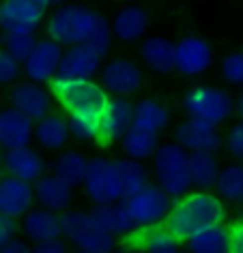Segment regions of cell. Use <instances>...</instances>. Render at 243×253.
<instances>
[{
  "label": "cell",
  "instance_id": "1",
  "mask_svg": "<svg viewBox=\"0 0 243 253\" xmlns=\"http://www.w3.org/2000/svg\"><path fill=\"white\" fill-rule=\"evenodd\" d=\"M46 35L62 47L91 43L108 56L114 41L110 22L86 4H61L52 9V15L46 20Z\"/></svg>",
  "mask_w": 243,
  "mask_h": 253
},
{
  "label": "cell",
  "instance_id": "2",
  "mask_svg": "<svg viewBox=\"0 0 243 253\" xmlns=\"http://www.w3.org/2000/svg\"><path fill=\"white\" fill-rule=\"evenodd\" d=\"M228 217V208L215 191H204V189H189L185 195L175 200L170 214L166 217L164 225L185 243L189 236L204 227L224 223Z\"/></svg>",
  "mask_w": 243,
  "mask_h": 253
},
{
  "label": "cell",
  "instance_id": "3",
  "mask_svg": "<svg viewBox=\"0 0 243 253\" xmlns=\"http://www.w3.org/2000/svg\"><path fill=\"white\" fill-rule=\"evenodd\" d=\"M62 219V238L78 251L86 253H114L117 238L101 227L91 212L69 208L61 214Z\"/></svg>",
  "mask_w": 243,
  "mask_h": 253
},
{
  "label": "cell",
  "instance_id": "4",
  "mask_svg": "<svg viewBox=\"0 0 243 253\" xmlns=\"http://www.w3.org/2000/svg\"><path fill=\"white\" fill-rule=\"evenodd\" d=\"M151 168L157 182L172 198H181L191 189L189 178V153L172 140L162 142L151 159Z\"/></svg>",
  "mask_w": 243,
  "mask_h": 253
},
{
  "label": "cell",
  "instance_id": "5",
  "mask_svg": "<svg viewBox=\"0 0 243 253\" xmlns=\"http://www.w3.org/2000/svg\"><path fill=\"white\" fill-rule=\"evenodd\" d=\"M183 110L189 118L220 126L237 112V99L222 86L200 84L185 92Z\"/></svg>",
  "mask_w": 243,
  "mask_h": 253
},
{
  "label": "cell",
  "instance_id": "6",
  "mask_svg": "<svg viewBox=\"0 0 243 253\" xmlns=\"http://www.w3.org/2000/svg\"><path fill=\"white\" fill-rule=\"evenodd\" d=\"M54 101L67 114L84 110H104L110 94L97 80H61L50 82Z\"/></svg>",
  "mask_w": 243,
  "mask_h": 253
},
{
  "label": "cell",
  "instance_id": "7",
  "mask_svg": "<svg viewBox=\"0 0 243 253\" xmlns=\"http://www.w3.org/2000/svg\"><path fill=\"white\" fill-rule=\"evenodd\" d=\"M127 211H129L136 227H151L162 225L166 217L172 211L175 198L159 185V182H149L144 189H140L136 195L125 200Z\"/></svg>",
  "mask_w": 243,
  "mask_h": 253
},
{
  "label": "cell",
  "instance_id": "8",
  "mask_svg": "<svg viewBox=\"0 0 243 253\" xmlns=\"http://www.w3.org/2000/svg\"><path fill=\"white\" fill-rule=\"evenodd\" d=\"M84 189L86 198L95 204H112V202L123 200V189L117 174L114 159L108 157H93L88 159V169L84 176Z\"/></svg>",
  "mask_w": 243,
  "mask_h": 253
},
{
  "label": "cell",
  "instance_id": "9",
  "mask_svg": "<svg viewBox=\"0 0 243 253\" xmlns=\"http://www.w3.org/2000/svg\"><path fill=\"white\" fill-rule=\"evenodd\" d=\"M177 71L183 78H200L213 67V45L200 35H185L175 43Z\"/></svg>",
  "mask_w": 243,
  "mask_h": 253
},
{
  "label": "cell",
  "instance_id": "10",
  "mask_svg": "<svg viewBox=\"0 0 243 253\" xmlns=\"http://www.w3.org/2000/svg\"><path fill=\"white\" fill-rule=\"evenodd\" d=\"M99 82L110 97H127L136 94L144 84V73L138 62L129 58H112L99 71Z\"/></svg>",
  "mask_w": 243,
  "mask_h": 253
},
{
  "label": "cell",
  "instance_id": "11",
  "mask_svg": "<svg viewBox=\"0 0 243 253\" xmlns=\"http://www.w3.org/2000/svg\"><path fill=\"white\" fill-rule=\"evenodd\" d=\"M172 140L187 153H217L224 146V137L215 125L189 116L175 126Z\"/></svg>",
  "mask_w": 243,
  "mask_h": 253
},
{
  "label": "cell",
  "instance_id": "12",
  "mask_svg": "<svg viewBox=\"0 0 243 253\" xmlns=\"http://www.w3.org/2000/svg\"><path fill=\"white\" fill-rule=\"evenodd\" d=\"M104 58L106 56L101 54L99 49H95L91 43L65 47L56 78H61V80H95V75H99L101 67H104Z\"/></svg>",
  "mask_w": 243,
  "mask_h": 253
},
{
  "label": "cell",
  "instance_id": "13",
  "mask_svg": "<svg viewBox=\"0 0 243 253\" xmlns=\"http://www.w3.org/2000/svg\"><path fill=\"white\" fill-rule=\"evenodd\" d=\"M46 22V9L33 0H2L0 30L2 33H37Z\"/></svg>",
  "mask_w": 243,
  "mask_h": 253
},
{
  "label": "cell",
  "instance_id": "14",
  "mask_svg": "<svg viewBox=\"0 0 243 253\" xmlns=\"http://www.w3.org/2000/svg\"><path fill=\"white\" fill-rule=\"evenodd\" d=\"M133 126V103L127 97H110L101 110L99 146H112L121 142Z\"/></svg>",
  "mask_w": 243,
  "mask_h": 253
},
{
  "label": "cell",
  "instance_id": "15",
  "mask_svg": "<svg viewBox=\"0 0 243 253\" xmlns=\"http://www.w3.org/2000/svg\"><path fill=\"white\" fill-rule=\"evenodd\" d=\"M62 52H65V47L61 43H56L54 39H50V37L39 39L33 54L22 65L26 80L39 82V84H50L52 80H56L61 60H62Z\"/></svg>",
  "mask_w": 243,
  "mask_h": 253
},
{
  "label": "cell",
  "instance_id": "16",
  "mask_svg": "<svg viewBox=\"0 0 243 253\" xmlns=\"http://www.w3.org/2000/svg\"><path fill=\"white\" fill-rule=\"evenodd\" d=\"M37 206L35 185L28 180L4 174L0 178V212L4 217L20 221L24 214Z\"/></svg>",
  "mask_w": 243,
  "mask_h": 253
},
{
  "label": "cell",
  "instance_id": "17",
  "mask_svg": "<svg viewBox=\"0 0 243 253\" xmlns=\"http://www.w3.org/2000/svg\"><path fill=\"white\" fill-rule=\"evenodd\" d=\"M52 90L46 88V84H39V82L24 80L15 82L13 88H11V105L17 107L33 120H39L52 112Z\"/></svg>",
  "mask_w": 243,
  "mask_h": 253
},
{
  "label": "cell",
  "instance_id": "18",
  "mask_svg": "<svg viewBox=\"0 0 243 253\" xmlns=\"http://www.w3.org/2000/svg\"><path fill=\"white\" fill-rule=\"evenodd\" d=\"M2 168L9 176H15V178L35 182L41 178L46 172V159L41 155V148L37 146H20V148H11L4 150L2 155Z\"/></svg>",
  "mask_w": 243,
  "mask_h": 253
},
{
  "label": "cell",
  "instance_id": "19",
  "mask_svg": "<svg viewBox=\"0 0 243 253\" xmlns=\"http://www.w3.org/2000/svg\"><path fill=\"white\" fill-rule=\"evenodd\" d=\"M35 140V120L17 107L0 110V148L11 150L28 146Z\"/></svg>",
  "mask_w": 243,
  "mask_h": 253
},
{
  "label": "cell",
  "instance_id": "20",
  "mask_svg": "<svg viewBox=\"0 0 243 253\" xmlns=\"http://www.w3.org/2000/svg\"><path fill=\"white\" fill-rule=\"evenodd\" d=\"M20 230L28 243H46V240L62 238V219L59 212L35 206L20 219Z\"/></svg>",
  "mask_w": 243,
  "mask_h": 253
},
{
  "label": "cell",
  "instance_id": "21",
  "mask_svg": "<svg viewBox=\"0 0 243 253\" xmlns=\"http://www.w3.org/2000/svg\"><path fill=\"white\" fill-rule=\"evenodd\" d=\"M71 140V131H69V120L62 114L50 112L43 118L35 120V144L37 148L46 150V153H61L67 148Z\"/></svg>",
  "mask_w": 243,
  "mask_h": 253
},
{
  "label": "cell",
  "instance_id": "22",
  "mask_svg": "<svg viewBox=\"0 0 243 253\" xmlns=\"http://www.w3.org/2000/svg\"><path fill=\"white\" fill-rule=\"evenodd\" d=\"M73 191L75 189L65 182L61 176L52 174H43L39 180L35 182V198H37V206L48 208L52 212L62 214L65 211H69L73 200Z\"/></svg>",
  "mask_w": 243,
  "mask_h": 253
},
{
  "label": "cell",
  "instance_id": "23",
  "mask_svg": "<svg viewBox=\"0 0 243 253\" xmlns=\"http://www.w3.org/2000/svg\"><path fill=\"white\" fill-rule=\"evenodd\" d=\"M114 39L121 43H136L149 30V13L140 4H127L110 22Z\"/></svg>",
  "mask_w": 243,
  "mask_h": 253
},
{
  "label": "cell",
  "instance_id": "24",
  "mask_svg": "<svg viewBox=\"0 0 243 253\" xmlns=\"http://www.w3.org/2000/svg\"><path fill=\"white\" fill-rule=\"evenodd\" d=\"M140 56L142 62L151 69L153 73L159 75H168L172 71H177V52H175V43L170 39H166L162 35H151L142 41L140 47Z\"/></svg>",
  "mask_w": 243,
  "mask_h": 253
},
{
  "label": "cell",
  "instance_id": "25",
  "mask_svg": "<svg viewBox=\"0 0 243 253\" xmlns=\"http://www.w3.org/2000/svg\"><path fill=\"white\" fill-rule=\"evenodd\" d=\"M91 214L106 232L112 234L114 238H127L133 230H136V223H133L131 214L127 211L125 200L112 202V204H95Z\"/></svg>",
  "mask_w": 243,
  "mask_h": 253
},
{
  "label": "cell",
  "instance_id": "26",
  "mask_svg": "<svg viewBox=\"0 0 243 253\" xmlns=\"http://www.w3.org/2000/svg\"><path fill=\"white\" fill-rule=\"evenodd\" d=\"M183 245H185V251H189V253H230L233 230L224 221V223H217V225H211V227H204V230L196 232Z\"/></svg>",
  "mask_w": 243,
  "mask_h": 253
},
{
  "label": "cell",
  "instance_id": "27",
  "mask_svg": "<svg viewBox=\"0 0 243 253\" xmlns=\"http://www.w3.org/2000/svg\"><path fill=\"white\" fill-rule=\"evenodd\" d=\"M127 238H136L138 247L146 253H181V240L172 234L164 223L151 227H136Z\"/></svg>",
  "mask_w": 243,
  "mask_h": 253
},
{
  "label": "cell",
  "instance_id": "28",
  "mask_svg": "<svg viewBox=\"0 0 243 253\" xmlns=\"http://www.w3.org/2000/svg\"><path fill=\"white\" fill-rule=\"evenodd\" d=\"M133 126L162 135L170 126V110L157 99H140L133 103Z\"/></svg>",
  "mask_w": 243,
  "mask_h": 253
},
{
  "label": "cell",
  "instance_id": "29",
  "mask_svg": "<svg viewBox=\"0 0 243 253\" xmlns=\"http://www.w3.org/2000/svg\"><path fill=\"white\" fill-rule=\"evenodd\" d=\"M220 159L215 153H189V178L191 189L213 191L220 176Z\"/></svg>",
  "mask_w": 243,
  "mask_h": 253
},
{
  "label": "cell",
  "instance_id": "30",
  "mask_svg": "<svg viewBox=\"0 0 243 253\" xmlns=\"http://www.w3.org/2000/svg\"><path fill=\"white\" fill-rule=\"evenodd\" d=\"M114 166H117L121 189H123V200L136 195L140 189L149 185V169L144 168V161H136V159H129V157H119V159H114Z\"/></svg>",
  "mask_w": 243,
  "mask_h": 253
},
{
  "label": "cell",
  "instance_id": "31",
  "mask_svg": "<svg viewBox=\"0 0 243 253\" xmlns=\"http://www.w3.org/2000/svg\"><path fill=\"white\" fill-rule=\"evenodd\" d=\"M159 135L151 133V131L138 129V126H131L125 133V137L121 140V146H123V155L129 157V159L136 161H149L153 159L155 150L159 148Z\"/></svg>",
  "mask_w": 243,
  "mask_h": 253
},
{
  "label": "cell",
  "instance_id": "32",
  "mask_svg": "<svg viewBox=\"0 0 243 253\" xmlns=\"http://www.w3.org/2000/svg\"><path fill=\"white\" fill-rule=\"evenodd\" d=\"M213 191L226 204H243V163L233 161L222 166Z\"/></svg>",
  "mask_w": 243,
  "mask_h": 253
},
{
  "label": "cell",
  "instance_id": "33",
  "mask_svg": "<svg viewBox=\"0 0 243 253\" xmlns=\"http://www.w3.org/2000/svg\"><path fill=\"white\" fill-rule=\"evenodd\" d=\"M86 169H88V159L80 150L65 148V150H61V155L54 161V174L61 176L65 182H69L73 189L84 185Z\"/></svg>",
  "mask_w": 243,
  "mask_h": 253
},
{
  "label": "cell",
  "instance_id": "34",
  "mask_svg": "<svg viewBox=\"0 0 243 253\" xmlns=\"http://www.w3.org/2000/svg\"><path fill=\"white\" fill-rule=\"evenodd\" d=\"M69 131L71 140L80 144L99 142L101 133V110H84V112H71L67 114Z\"/></svg>",
  "mask_w": 243,
  "mask_h": 253
},
{
  "label": "cell",
  "instance_id": "35",
  "mask_svg": "<svg viewBox=\"0 0 243 253\" xmlns=\"http://www.w3.org/2000/svg\"><path fill=\"white\" fill-rule=\"evenodd\" d=\"M35 33H4V49L13 56L15 60H20L22 65L28 60V56L33 54L37 45Z\"/></svg>",
  "mask_w": 243,
  "mask_h": 253
},
{
  "label": "cell",
  "instance_id": "36",
  "mask_svg": "<svg viewBox=\"0 0 243 253\" xmlns=\"http://www.w3.org/2000/svg\"><path fill=\"white\" fill-rule=\"evenodd\" d=\"M220 75L226 84L243 88V49H235V52L224 56L220 65Z\"/></svg>",
  "mask_w": 243,
  "mask_h": 253
},
{
  "label": "cell",
  "instance_id": "37",
  "mask_svg": "<svg viewBox=\"0 0 243 253\" xmlns=\"http://www.w3.org/2000/svg\"><path fill=\"white\" fill-rule=\"evenodd\" d=\"M22 73H24L22 62L15 60L7 49H0V86H13Z\"/></svg>",
  "mask_w": 243,
  "mask_h": 253
},
{
  "label": "cell",
  "instance_id": "38",
  "mask_svg": "<svg viewBox=\"0 0 243 253\" xmlns=\"http://www.w3.org/2000/svg\"><path fill=\"white\" fill-rule=\"evenodd\" d=\"M224 148L235 161L243 163V118L230 126L224 135Z\"/></svg>",
  "mask_w": 243,
  "mask_h": 253
},
{
  "label": "cell",
  "instance_id": "39",
  "mask_svg": "<svg viewBox=\"0 0 243 253\" xmlns=\"http://www.w3.org/2000/svg\"><path fill=\"white\" fill-rule=\"evenodd\" d=\"M69 247L71 245H69L67 238H54V240H46V243L33 245V253H71Z\"/></svg>",
  "mask_w": 243,
  "mask_h": 253
},
{
  "label": "cell",
  "instance_id": "40",
  "mask_svg": "<svg viewBox=\"0 0 243 253\" xmlns=\"http://www.w3.org/2000/svg\"><path fill=\"white\" fill-rule=\"evenodd\" d=\"M17 230H20V221L17 219L4 217V214L0 217V249L17 236Z\"/></svg>",
  "mask_w": 243,
  "mask_h": 253
},
{
  "label": "cell",
  "instance_id": "41",
  "mask_svg": "<svg viewBox=\"0 0 243 253\" xmlns=\"http://www.w3.org/2000/svg\"><path fill=\"white\" fill-rule=\"evenodd\" d=\"M0 253H33V243H28L26 238L15 236L9 245H4L0 249Z\"/></svg>",
  "mask_w": 243,
  "mask_h": 253
},
{
  "label": "cell",
  "instance_id": "42",
  "mask_svg": "<svg viewBox=\"0 0 243 253\" xmlns=\"http://www.w3.org/2000/svg\"><path fill=\"white\" fill-rule=\"evenodd\" d=\"M233 230V247L230 253H243V219H239L235 225H230Z\"/></svg>",
  "mask_w": 243,
  "mask_h": 253
},
{
  "label": "cell",
  "instance_id": "43",
  "mask_svg": "<svg viewBox=\"0 0 243 253\" xmlns=\"http://www.w3.org/2000/svg\"><path fill=\"white\" fill-rule=\"evenodd\" d=\"M33 2H37L43 9H56L61 4H65V0H33Z\"/></svg>",
  "mask_w": 243,
  "mask_h": 253
},
{
  "label": "cell",
  "instance_id": "44",
  "mask_svg": "<svg viewBox=\"0 0 243 253\" xmlns=\"http://www.w3.org/2000/svg\"><path fill=\"white\" fill-rule=\"evenodd\" d=\"M237 114H239V118H243V88H241V94L237 97Z\"/></svg>",
  "mask_w": 243,
  "mask_h": 253
},
{
  "label": "cell",
  "instance_id": "45",
  "mask_svg": "<svg viewBox=\"0 0 243 253\" xmlns=\"http://www.w3.org/2000/svg\"><path fill=\"white\" fill-rule=\"evenodd\" d=\"M123 253H146L142 247H138V245H129V247H125Z\"/></svg>",
  "mask_w": 243,
  "mask_h": 253
},
{
  "label": "cell",
  "instance_id": "46",
  "mask_svg": "<svg viewBox=\"0 0 243 253\" xmlns=\"http://www.w3.org/2000/svg\"><path fill=\"white\" fill-rule=\"evenodd\" d=\"M0 49H4V33L0 30Z\"/></svg>",
  "mask_w": 243,
  "mask_h": 253
},
{
  "label": "cell",
  "instance_id": "47",
  "mask_svg": "<svg viewBox=\"0 0 243 253\" xmlns=\"http://www.w3.org/2000/svg\"><path fill=\"white\" fill-rule=\"evenodd\" d=\"M71 253H86V251H78V249H75V251H71Z\"/></svg>",
  "mask_w": 243,
  "mask_h": 253
},
{
  "label": "cell",
  "instance_id": "48",
  "mask_svg": "<svg viewBox=\"0 0 243 253\" xmlns=\"http://www.w3.org/2000/svg\"><path fill=\"white\" fill-rule=\"evenodd\" d=\"M127 2H136V0H127Z\"/></svg>",
  "mask_w": 243,
  "mask_h": 253
},
{
  "label": "cell",
  "instance_id": "49",
  "mask_svg": "<svg viewBox=\"0 0 243 253\" xmlns=\"http://www.w3.org/2000/svg\"><path fill=\"white\" fill-rule=\"evenodd\" d=\"M181 253H189V251H181Z\"/></svg>",
  "mask_w": 243,
  "mask_h": 253
},
{
  "label": "cell",
  "instance_id": "50",
  "mask_svg": "<svg viewBox=\"0 0 243 253\" xmlns=\"http://www.w3.org/2000/svg\"><path fill=\"white\" fill-rule=\"evenodd\" d=\"M0 217H2V212H0Z\"/></svg>",
  "mask_w": 243,
  "mask_h": 253
},
{
  "label": "cell",
  "instance_id": "51",
  "mask_svg": "<svg viewBox=\"0 0 243 253\" xmlns=\"http://www.w3.org/2000/svg\"><path fill=\"white\" fill-rule=\"evenodd\" d=\"M241 219H243V217H241Z\"/></svg>",
  "mask_w": 243,
  "mask_h": 253
}]
</instances>
